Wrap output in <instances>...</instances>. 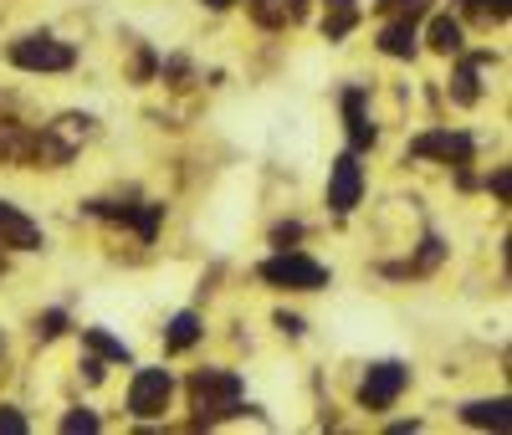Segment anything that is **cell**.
<instances>
[{"mask_svg": "<svg viewBox=\"0 0 512 435\" xmlns=\"http://www.w3.org/2000/svg\"><path fill=\"white\" fill-rule=\"evenodd\" d=\"M246 384L236 369H195L190 374V410H195V430H210L231 415H241Z\"/></svg>", "mask_w": 512, "mask_h": 435, "instance_id": "6da1fadb", "label": "cell"}, {"mask_svg": "<svg viewBox=\"0 0 512 435\" xmlns=\"http://www.w3.org/2000/svg\"><path fill=\"white\" fill-rule=\"evenodd\" d=\"M256 277L267 287H282V292H323L328 287V267L313 261L308 251H297V246H282L277 256H267L262 267H256Z\"/></svg>", "mask_w": 512, "mask_h": 435, "instance_id": "7a4b0ae2", "label": "cell"}, {"mask_svg": "<svg viewBox=\"0 0 512 435\" xmlns=\"http://www.w3.org/2000/svg\"><path fill=\"white\" fill-rule=\"evenodd\" d=\"M6 62L21 67V72H72L77 67V47L72 41L47 36V31H31V36H16L6 47Z\"/></svg>", "mask_w": 512, "mask_h": 435, "instance_id": "3957f363", "label": "cell"}, {"mask_svg": "<svg viewBox=\"0 0 512 435\" xmlns=\"http://www.w3.org/2000/svg\"><path fill=\"white\" fill-rule=\"evenodd\" d=\"M93 215V221H108V226H128L139 241H154L159 236V226H164V205L159 200H88L82 205Z\"/></svg>", "mask_w": 512, "mask_h": 435, "instance_id": "277c9868", "label": "cell"}, {"mask_svg": "<svg viewBox=\"0 0 512 435\" xmlns=\"http://www.w3.org/2000/svg\"><path fill=\"white\" fill-rule=\"evenodd\" d=\"M405 154H410V159H436V164L461 169V164H472V159H477V139H472V134H461V128H425V134L410 139Z\"/></svg>", "mask_w": 512, "mask_h": 435, "instance_id": "5b68a950", "label": "cell"}, {"mask_svg": "<svg viewBox=\"0 0 512 435\" xmlns=\"http://www.w3.org/2000/svg\"><path fill=\"white\" fill-rule=\"evenodd\" d=\"M405 384H410V369L400 359H384V364H369L364 384H359V405L369 415H384V410H395V400L405 395Z\"/></svg>", "mask_w": 512, "mask_h": 435, "instance_id": "8992f818", "label": "cell"}, {"mask_svg": "<svg viewBox=\"0 0 512 435\" xmlns=\"http://www.w3.org/2000/svg\"><path fill=\"white\" fill-rule=\"evenodd\" d=\"M169 400H175V374L169 369H139L128 384V415L134 420H159Z\"/></svg>", "mask_w": 512, "mask_h": 435, "instance_id": "52a82bcc", "label": "cell"}, {"mask_svg": "<svg viewBox=\"0 0 512 435\" xmlns=\"http://www.w3.org/2000/svg\"><path fill=\"white\" fill-rule=\"evenodd\" d=\"M0 164L6 169H47L41 164V128L21 118H0Z\"/></svg>", "mask_w": 512, "mask_h": 435, "instance_id": "ba28073f", "label": "cell"}, {"mask_svg": "<svg viewBox=\"0 0 512 435\" xmlns=\"http://www.w3.org/2000/svg\"><path fill=\"white\" fill-rule=\"evenodd\" d=\"M359 200H364V164H359L354 149H344V154L333 159V169H328V210L333 215H349Z\"/></svg>", "mask_w": 512, "mask_h": 435, "instance_id": "9c48e42d", "label": "cell"}, {"mask_svg": "<svg viewBox=\"0 0 512 435\" xmlns=\"http://www.w3.org/2000/svg\"><path fill=\"white\" fill-rule=\"evenodd\" d=\"M492 62V52H456V67H451V82H446V93H451V103L456 108H472L477 98H482V82H477V72Z\"/></svg>", "mask_w": 512, "mask_h": 435, "instance_id": "30bf717a", "label": "cell"}, {"mask_svg": "<svg viewBox=\"0 0 512 435\" xmlns=\"http://www.w3.org/2000/svg\"><path fill=\"white\" fill-rule=\"evenodd\" d=\"M0 246L6 251H41V226L11 200H0Z\"/></svg>", "mask_w": 512, "mask_h": 435, "instance_id": "8fae6325", "label": "cell"}, {"mask_svg": "<svg viewBox=\"0 0 512 435\" xmlns=\"http://www.w3.org/2000/svg\"><path fill=\"white\" fill-rule=\"evenodd\" d=\"M344 128H349V149L354 154L374 149L379 128L369 123V93H364V87H344Z\"/></svg>", "mask_w": 512, "mask_h": 435, "instance_id": "7c38bea8", "label": "cell"}, {"mask_svg": "<svg viewBox=\"0 0 512 435\" xmlns=\"http://www.w3.org/2000/svg\"><path fill=\"white\" fill-rule=\"evenodd\" d=\"M441 261H446V241H441V236H425L415 256H405V261H384L379 272H384V277H395V282H405V277H431Z\"/></svg>", "mask_w": 512, "mask_h": 435, "instance_id": "4fadbf2b", "label": "cell"}, {"mask_svg": "<svg viewBox=\"0 0 512 435\" xmlns=\"http://www.w3.org/2000/svg\"><path fill=\"white\" fill-rule=\"evenodd\" d=\"M461 415V425H472V430H512V400L502 395V400H472V405H461L456 410Z\"/></svg>", "mask_w": 512, "mask_h": 435, "instance_id": "5bb4252c", "label": "cell"}, {"mask_svg": "<svg viewBox=\"0 0 512 435\" xmlns=\"http://www.w3.org/2000/svg\"><path fill=\"white\" fill-rule=\"evenodd\" d=\"M379 52H384V57H400V62H410V57L420 52L415 16H395L390 26H379Z\"/></svg>", "mask_w": 512, "mask_h": 435, "instance_id": "9a60e30c", "label": "cell"}, {"mask_svg": "<svg viewBox=\"0 0 512 435\" xmlns=\"http://www.w3.org/2000/svg\"><path fill=\"white\" fill-rule=\"evenodd\" d=\"M205 338V328H200V313H175L169 318V328H164V354H185V348H195Z\"/></svg>", "mask_w": 512, "mask_h": 435, "instance_id": "2e32d148", "label": "cell"}, {"mask_svg": "<svg viewBox=\"0 0 512 435\" xmlns=\"http://www.w3.org/2000/svg\"><path fill=\"white\" fill-rule=\"evenodd\" d=\"M425 47H431V52H441V57H456V52H466L461 21H456V16H436L431 26H425Z\"/></svg>", "mask_w": 512, "mask_h": 435, "instance_id": "e0dca14e", "label": "cell"}, {"mask_svg": "<svg viewBox=\"0 0 512 435\" xmlns=\"http://www.w3.org/2000/svg\"><path fill=\"white\" fill-rule=\"evenodd\" d=\"M82 348H88V354H98L103 364H134L128 343H123V338H113L108 328H82Z\"/></svg>", "mask_w": 512, "mask_h": 435, "instance_id": "ac0fdd59", "label": "cell"}, {"mask_svg": "<svg viewBox=\"0 0 512 435\" xmlns=\"http://www.w3.org/2000/svg\"><path fill=\"white\" fill-rule=\"evenodd\" d=\"M461 16H472L477 26H502L512 16V0H461Z\"/></svg>", "mask_w": 512, "mask_h": 435, "instance_id": "d6986e66", "label": "cell"}, {"mask_svg": "<svg viewBox=\"0 0 512 435\" xmlns=\"http://www.w3.org/2000/svg\"><path fill=\"white\" fill-rule=\"evenodd\" d=\"M246 11H251V21L262 26V31H282V26H287L282 0H246Z\"/></svg>", "mask_w": 512, "mask_h": 435, "instance_id": "ffe728a7", "label": "cell"}, {"mask_svg": "<svg viewBox=\"0 0 512 435\" xmlns=\"http://www.w3.org/2000/svg\"><path fill=\"white\" fill-rule=\"evenodd\" d=\"M31 333H36V343H57V338L67 333V308H47V313L36 318Z\"/></svg>", "mask_w": 512, "mask_h": 435, "instance_id": "44dd1931", "label": "cell"}, {"mask_svg": "<svg viewBox=\"0 0 512 435\" xmlns=\"http://www.w3.org/2000/svg\"><path fill=\"white\" fill-rule=\"evenodd\" d=\"M354 26H359V11H328V16H323V36H328V41H344Z\"/></svg>", "mask_w": 512, "mask_h": 435, "instance_id": "7402d4cb", "label": "cell"}, {"mask_svg": "<svg viewBox=\"0 0 512 435\" xmlns=\"http://www.w3.org/2000/svg\"><path fill=\"white\" fill-rule=\"evenodd\" d=\"M487 190H492L497 205H507V195H512V169H507V164H497V169L487 174Z\"/></svg>", "mask_w": 512, "mask_h": 435, "instance_id": "603a6c76", "label": "cell"}, {"mask_svg": "<svg viewBox=\"0 0 512 435\" xmlns=\"http://www.w3.org/2000/svg\"><path fill=\"white\" fill-rule=\"evenodd\" d=\"M98 425H103V420H98L93 410H72V415H62V430H67V435H77V430H82V435H93Z\"/></svg>", "mask_w": 512, "mask_h": 435, "instance_id": "cb8c5ba5", "label": "cell"}, {"mask_svg": "<svg viewBox=\"0 0 512 435\" xmlns=\"http://www.w3.org/2000/svg\"><path fill=\"white\" fill-rule=\"evenodd\" d=\"M303 236H308L303 221H282V226H272V246H277V251H282V246H297Z\"/></svg>", "mask_w": 512, "mask_h": 435, "instance_id": "d4e9b609", "label": "cell"}, {"mask_svg": "<svg viewBox=\"0 0 512 435\" xmlns=\"http://www.w3.org/2000/svg\"><path fill=\"white\" fill-rule=\"evenodd\" d=\"M374 11H384V16H420L425 0H374Z\"/></svg>", "mask_w": 512, "mask_h": 435, "instance_id": "484cf974", "label": "cell"}, {"mask_svg": "<svg viewBox=\"0 0 512 435\" xmlns=\"http://www.w3.org/2000/svg\"><path fill=\"white\" fill-rule=\"evenodd\" d=\"M0 435H26V415L16 405H0Z\"/></svg>", "mask_w": 512, "mask_h": 435, "instance_id": "4316f807", "label": "cell"}, {"mask_svg": "<svg viewBox=\"0 0 512 435\" xmlns=\"http://www.w3.org/2000/svg\"><path fill=\"white\" fill-rule=\"evenodd\" d=\"M154 72H159V57H154L149 47H139V52H134V82H149Z\"/></svg>", "mask_w": 512, "mask_h": 435, "instance_id": "83f0119b", "label": "cell"}, {"mask_svg": "<svg viewBox=\"0 0 512 435\" xmlns=\"http://www.w3.org/2000/svg\"><path fill=\"white\" fill-rule=\"evenodd\" d=\"M272 323H277V328H282L287 338H303V333H308V328H303V318H297V313H277Z\"/></svg>", "mask_w": 512, "mask_h": 435, "instance_id": "f1b7e54d", "label": "cell"}, {"mask_svg": "<svg viewBox=\"0 0 512 435\" xmlns=\"http://www.w3.org/2000/svg\"><path fill=\"white\" fill-rule=\"evenodd\" d=\"M82 374H88V384H103V374H108V364H103L98 354H88V359H82Z\"/></svg>", "mask_w": 512, "mask_h": 435, "instance_id": "f546056e", "label": "cell"}, {"mask_svg": "<svg viewBox=\"0 0 512 435\" xmlns=\"http://www.w3.org/2000/svg\"><path fill=\"white\" fill-rule=\"evenodd\" d=\"M308 6H313V0H282V11H287V26H292V21H303V16H308Z\"/></svg>", "mask_w": 512, "mask_h": 435, "instance_id": "4dcf8cb0", "label": "cell"}, {"mask_svg": "<svg viewBox=\"0 0 512 435\" xmlns=\"http://www.w3.org/2000/svg\"><path fill=\"white\" fill-rule=\"evenodd\" d=\"M328 11H359V0H323Z\"/></svg>", "mask_w": 512, "mask_h": 435, "instance_id": "1f68e13d", "label": "cell"}, {"mask_svg": "<svg viewBox=\"0 0 512 435\" xmlns=\"http://www.w3.org/2000/svg\"><path fill=\"white\" fill-rule=\"evenodd\" d=\"M205 6H210V11H231V6H236V0H205Z\"/></svg>", "mask_w": 512, "mask_h": 435, "instance_id": "d6a6232c", "label": "cell"}, {"mask_svg": "<svg viewBox=\"0 0 512 435\" xmlns=\"http://www.w3.org/2000/svg\"><path fill=\"white\" fill-rule=\"evenodd\" d=\"M11 272V256H6V246H0V277H6Z\"/></svg>", "mask_w": 512, "mask_h": 435, "instance_id": "836d02e7", "label": "cell"}, {"mask_svg": "<svg viewBox=\"0 0 512 435\" xmlns=\"http://www.w3.org/2000/svg\"><path fill=\"white\" fill-rule=\"evenodd\" d=\"M0 374H6V343H0Z\"/></svg>", "mask_w": 512, "mask_h": 435, "instance_id": "e575fe53", "label": "cell"}]
</instances>
